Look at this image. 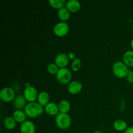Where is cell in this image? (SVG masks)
<instances>
[{
    "mask_svg": "<svg viewBox=\"0 0 133 133\" xmlns=\"http://www.w3.org/2000/svg\"><path fill=\"white\" fill-rule=\"evenodd\" d=\"M44 109L38 103H29L24 109V112L27 117L31 118H36L43 114Z\"/></svg>",
    "mask_w": 133,
    "mask_h": 133,
    "instance_id": "obj_1",
    "label": "cell"
},
{
    "mask_svg": "<svg viewBox=\"0 0 133 133\" xmlns=\"http://www.w3.org/2000/svg\"><path fill=\"white\" fill-rule=\"evenodd\" d=\"M129 71L127 66L123 62L117 61L113 64L112 72L117 77L120 79L126 77L128 75Z\"/></svg>",
    "mask_w": 133,
    "mask_h": 133,
    "instance_id": "obj_2",
    "label": "cell"
},
{
    "mask_svg": "<svg viewBox=\"0 0 133 133\" xmlns=\"http://www.w3.org/2000/svg\"><path fill=\"white\" fill-rule=\"evenodd\" d=\"M56 125L62 130H66L70 128L71 124V117L68 114L60 112L55 118Z\"/></svg>",
    "mask_w": 133,
    "mask_h": 133,
    "instance_id": "obj_3",
    "label": "cell"
},
{
    "mask_svg": "<svg viewBox=\"0 0 133 133\" xmlns=\"http://www.w3.org/2000/svg\"><path fill=\"white\" fill-rule=\"evenodd\" d=\"M71 77H72L71 72L66 68H59V70L56 75L57 80L58 81V83L62 84H67L68 83L70 84Z\"/></svg>",
    "mask_w": 133,
    "mask_h": 133,
    "instance_id": "obj_4",
    "label": "cell"
},
{
    "mask_svg": "<svg viewBox=\"0 0 133 133\" xmlns=\"http://www.w3.org/2000/svg\"><path fill=\"white\" fill-rule=\"evenodd\" d=\"M15 91L10 87L3 88L0 92V98L5 103H9L13 101L16 98Z\"/></svg>",
    "mask_w": 133,
    "mask_h": 133,
    "instance_id": "obj_5",
    "label": "cell"
},
{
    "mask_svg": "<svg viewBox=\"0 0 133 133\" xmlns=\"http://www.w3.org/2000/svg\"><path fill=\"white\" fill-rule=\"evenodd\" d=\"M69 25L66 22H61L57 23L53 28L55 35L59 37L64 36L68 33Z\"/></svg>",
    "mask_w": 133,
    "mask_h": 133,
    "instance_id": "obj_6",
    "label": "cell"
},
{
    "mask_svg": "<svg viewBox=\"0 0 133 133\" xmlns=\"http://www.w3.org/2000/svg\"><path fill=\"white\" fill-rule=\"evenodd\" d=\"M23 96L26 99L27 101L29 103L35 102L36 99H38V94L37 90L34 87L30 86L29 87H26L23 92Z\"/></svg>",
    "mask_w": 133,
    "mask_h": 133,
    "instance_id": "obj_7",
    "label": "cell"
},
{
    "mask_svg": "<svg viewBox=\"0 0 133 133\" xmlns=\"http://www.w3.org/2000/svg\"><path fill=\"white\" fill-rule=\"evenodd\" d=\"M55 63L60 68H66L69 63V58L68 55L65 53H60L57 55L55 58Z\"/></svg>",
    "mask_w": 133,
    "mask_h": 133,
    "instance_id": "obj_8",
    "label": "cell"
},
{
    "mask_svg": "<svg viewBox=\"0 0 133 133\" xmlns=\"http://www.w3.org/2000/svg\"><path fill=\"white\" fill-rule=\"evenodd\" d=\"M36 127L33 122L29 120H26L20 125L21 133H35Z\"/></svg>",
    "mask_w": 133,
    "mask_h": 133,
    "instance_id": "obj_9",
    "label": "cell"
},
{
    "mask_svg": "<svg viewBox=\"0 0 133 133\" xmlns=\"http://www.w3.org/2000/svg\"><path fill=\"white\" fill-rule=\"evenodd\" d=\"M82 88H83V84L77 81L71 82L68 86V91L69 93L74 95L79 94L82 90Z\"/></svg>",
    "mask_w": 133,
    "mask_h": 133,
    "instance_id": "obj_10",
    "label": "cell"
},
{
    "mask_svg": "<svg viewBox=\"0 0 133 133\" xmlns=\"http://www.w3.org/2000/svg\"><path fill=\"white\" fill-rule=\"evenodd\" d=\"M27 105V100L25 98L24 96H22V95L17 96L13 101V106L17 110L24 109Z\"/></svg>",
    "mask_w": 133,
    "mask_h": 133,
    "instance_id": "obj_11",
    "label": "cell"
},
{
    "mask_svg": "<svg viewBox=\"0 0 133 133\" xmlns=\"http://www.w3.org/2000/svg\"><path fill=\"white\" fill-rule=\"evenodd\" d=\"M44 110L47 114L49 116H56L59 114V109L57 104L53 102H49L44 108Z\"/></svg>",
    "mask_w": 133,
    "mask_h": 133,
    "instance_id": "obj_12",
    "label": "cell"
},
{
    "mask_svg": "<svg viewBox=\"0 0 133 133\" xmlns=\"http://www.w3.org/2000/svg\"><path fill=\"white\" fill-rule=\"evenodd\" d=\"M66 8L70 12H76L81 9V3L77 0H70L66 4Z\"/></svg>",
    "mask_w": 133,
    "mask_h": 133,
    "instance_id": "obj_13",
    "label": "cell"
},
{
    "mask_svg": "<svg viewBox=\"0 0 133 133\" xmlns=\"http://www.w3.org/2000/svg\"><path fill=\"white\" fill-rule=\"evenodd\" d=\"M12 118L18 123H23L26 121L27 115L25 113L24 110H16L12 114Z\"/></svg>",
    "mask_w": 133,
    "mask_h": 133,
    "instance_id": "obj_14",
    "label": "cell"
},
{
    "mask_svg": "<svg viewBox=\"0 0 133 133\" xmlns=\"http://www.w3.org/2000/svg\"><path fill=\"white\" fill-rule=\"evenodd\" d=\"M38 103L41 106L45 107L49 103V96L48 92H41L38 94L37 99Z\"/></svg>",
    "mask_w": 133,
    "mask_h": 133,
    "instance_id": "obj_15",
    "label": "cell"
},
{
    "mask_svg": "<svg viewBox=\"0 0 133 133\" xmlns=\"http://www.w3.org/2000/svg\"><path fill=\"white\" fill-rule=\"evenodd\" d=\"M123 62L129 67H133V51H126L123 56Z\"/></svg>",
    "mask_w": 133,
    "mask_h": 133,
    "instance_id": "obj_16",
    "label": "cell"
},
{
    "mask_svg": "<svg viewBox=\"0 0 133 133\" xmlns=\"http://www.w3.org/2000/svg\"><path fill=\"white\" fill-rule=\"evenodd\" d=\"M58 109H59V112L61 113H63V114H68L70 110V103L67 100H62L59 102L58 104Z\"/></svg>",
    "mask_w": 133,
    "mask_h": 133,
    "instance_id": "obj_17",
    "label": "cell"
},
{
    "mask_svg": "<svg viewBox=\"0 0 133 133\" xmlns=\"http://www.w3.org/2000/svg\"><path fill=\"white\" fill-rule=\"evenodd\" d=\"M113 126H114V128L118 131H125V130L128 128L127 122H125L123 119H116L114 122Z\"/></svg>",
    "mask_w": 133,
    "mask_h": 133,
    "instance_id": "obj_18",
    "label": "cell"
},
{
    "mask_svg": "<svg viewBox=\"0 0 133 133\" xmlns=\"http://www.w3.org/2000/svg\"><path fill=\"white\" fill-rule=\"evenodd\" d=\"M58 16L63 22L67 21L70 17V12L66 7H63L58 10Z\"/></svg>",
    "mask_w": 133,
    "mask_h": 133,
    "instance_id": "obj_19",
    "label": "cell"
},
{
    "mask_svg": "<svg viewBox=\"0 0 133 133\" xmlns=\"http://www.w3.org/2000/svg\"><path fill=\"white\" fill-rule=\"evenodd\" d=\"M4 125L9 130H13L16 126V122L12 117H6L4 119Z\"/></svg>",
    "mask_w": 133,
    "mask_h": 133,
    "instance_id": "obj_20",
    "label": "cell"
},
{
    "mask_svg": "<svg viewBox=\"0 0 133 133\" xmlns=\"http://www.w3.org/2000/svg\"><path fill=\"white\" fill-rule=\"evenodd\" d=\"M49 3L52 7L58 9V10L66 6V1L65 0H49Z\"/></svg>",
    "mask_w": 133,
    "mask_h": 133,
    "instance_id": "obj_21",
    "label": "cell"
},
{
    "mask_svg": "<svg viewBox=\"0 0 133 133\" xmlns=\"http://www.w3.org/2000/svg\"><path fill=\"white\" fill-rule=\"evenodd\" d=\"M47 70L49 74H52V75H57L59 68L55 63H51L47 67Z\"/></svg>",
    "mask_w": 133,
    "mask_h": 133,
    "instance_id": "obj_22",
    "label": "cell"
},
{
    "mask_svg": "<svg viewBox=\"0 0 133 133\" xmlns=\"http://www.w3.org/2000/svg\"><path fill=\"white\" fill-rule=\"evenodd\" d=\"M81 67V61L80 58H76L74 61H73L72 64H71V69L74 71H78L80 70Z\"/></svg>",
    "mask_w": 133,
    "mask_h": 133,
    "instance_id": "obj_23",
    "label": "cell"
},
{
    "mask_svg": "<svg viewBox=\"0 0 133 133\" xmlns=\"http://www.w3.org/2000/svg\"><path fill=\"white\" fill-rule=\"evenodd\" d=\"M127 79H128L129 83H133V71H131V70H129V74L127 75Z\"/></svg>",
    "mask_w": 133,
    "mask_h": 133,
    "instance_id": "obj_24",
    "label": "cell"
},
{
    "mask_svg": "<svg viewBox=\"0 0 133 133\" xmlns=\"http://www.w3.org/2000/svg\"><path fill=\"white\" fill-rule=\"evenodd\" d=\"M68 57L69 59H71V60H73V61H74V60L76 58V55H75V53H74V52H69L68 54Z\"/></svg>",
    "mask_w": 133,
    "mask_h": 133,
    "instance_id": "obj_25",
    "label": "cell"
},
{
    "mask_svg": "<svg viewBox=\"0 0 133 133\" xmlns=\"http://www.w3.org/2000/svg\"><path fill=\"white\" fill-rule=\"evenodd\" d=\"M125 133H133V127H128L125 131Z\"/></svg>",
    "mask_w": 133,
    "mask_h": 133,
    "instance_id": "obj_26",
    "label": "cell"
},
{
    "mask_svg": "<svg viewBox=\"0 0 133 133\" xmlns=\"http://www.w3.org/2000/svg\"><path fill=\"white\" fill-rule=\"evenodd\" d=\"M131 48H132V51H133V38L131 40Z\"/></svg>",
    "mask_w": 133,
    "mask_h": 133,
    "instance_id": "obj_27",
    "label": "cell"
},
{
    "mask_svg": "<svg viewBox=\"0 0 133 133\" xmlns=\"http://www.w3.org/2000/svg\"><path fill=\"white\" fill-rule=\"evenodd\" d=\"M94 133H102V132H101V131H95V132Z\"/></svg>",
    "mask_w": 133,
    "mask_h": 133,
    "instance_id": "obj_28",
    "label": "cell"
},
{
    "mask_svg": "<svg viewBox=\"0 0 133 133\" xmlns=\"http://www.w3.org/2000/svg\"><path fill=\"white\" fill-rule=\"evenodd\" d=\"M83 133H87V132H83Z\"/></svg>",
    "mask_w": 133,
    "mask_h": 133,
    "instance_id": "obj_29",
    "label": "cell"
}]
</instances>
